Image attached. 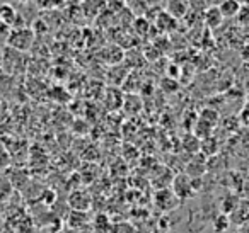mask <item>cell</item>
<instances>
[{"instance_id":"6da1fadb","label":"cell","mask_w":249,"mask_h":233,"mask_svg":"<svg viewBox=\"0 0 249 233\" xmlns=\"http://www.w3.org/2000/svg\"><path fill=\"white\" fill-rule=\"evenodd\" d=\"M154 199H156V206L159 209H162V211H171V209L178 208V204H179V198L171 189H159Z\"/></svg>"},{"instance_id":"7a4b0ae2","label":"cell","mask_w":249,"mask_h":233,"mask_svg":"<svg viewBox=\"0 0 249 233\" xmlns=\"http://www.w3.org/2000/svg\"><path fill=\"white\" fill-rule=\"evenodd\" d=\"M33 43V33L29 29H16L9 36V45L18 50H28Z\"/></svg>"},{"instance_id":"3957f363","label":"cell","mask_w":249,"mask_h":233,"mask_svg":"<svg viewBox=\"0 0 249 233\" xmlns=\"http://www.w3.org/2000/svg\"><path fill=\"white\" fill-rule=\"evenodd\" d=\"M69 204L73 211L87 213L90 209V196L86 191H73L69 198Z\"/></svg>"},{"instance_id":"277c9868","label":"cell","mask_w":249,"mask_h":233,"mask_svg":"<svg viewBox=\"0 0 249 233\" xmlns=\"http://www.w3.org/2000/svg\"><path fill=\"white\" fill-rule=\"evenodd\" d=\"M178 26V21L173 17V16H169L166 11L159 12V14L156 16V28L159 29V31L162 33H171L174 31Z\"/></svg>"},{"instance_id":"5b68a950","label":"cell","mask_w":249,"mask_h":233,"mask_svg":"<svg viewBox=\"0 0 249 233\" xmlns=\"http://www.w3.org/2000/svg\"><path fill=\"white\" fill-rule=\"evenodd\" d=\"M218 11H220L222 17H235L241 11V5L235 2V0H224L220 5H218Z\"/></svg>"},{"instance_id":"8992f818","label":"cell","mask_w":249,"mask_h":233,"mask_svg":"<svg viewBox=\"0 0 249 233\" xmlns=\"http://www.w3.org/2000/svg\"><path fill=\"white\" fill-rule=\"evenodd\" d=\"M167 14L173 16L174 19H179L186 14V2L184 0H171L169 4H167Z\"/></svg>"},{"instance_id":"52a82bcc","label":"cell","mask_w":249,"mask_h":233,"mask_svg":"<svg viewBox=\"0 0 249 233\" xmlns=\"http://www.w3.org/2000/svg\"><path fill=\"white\" fill-rule=\"evenodd\" d=\"M222 21H224V17H222L218 7H208V11L205 12V22H207L208 28H218L222 24Z\"/></svg>"},{"instance_id":"ba28073f","label":"cell","mask_w":249,"mask_h":233,"mask_svg":"<svg viewBox=\"0 0 249 233\" xmlns=\"http://www.w3.org/2000/svg\"><path fill=\"white\" fill-rule=\"evenodd\" d=\"M16 17H18V14H16V9L12 5H0V21L4 22L5 26H14Z\"/></svg>"},{"instance_id":"9c48e42d","label":"cell","mask_w":249,"mask_h":233,"mask_svg":"<svg viewBox=\"0 0 249 233\" xmlns=\"http://www.w3.org/2000/svg\"><path fill=\"white\" fill-rule=\"evenodd\" d=\"M133 29L139 36H145L150 31V21L145 16H139V17L133 21Z\"/></svg>"},{"instance_id":"30bf717a","label":"cell","mask_w":249,"mask_h":233,"mask_svg":"<svg viewBox=\"0 0 249 233\" xmlns=\"http://www.w3.org/2000/svg\"><path fill=\"white\" fill-rule=\"evenodd\" d=\"M229 226H231V219H229V216L225 215V213H220V215L215 216L213 219V228L217 233H224L229 230Z\"/></svg>"},{"instance_id":"8fae6325","label":"cell","mask_w":249,"mask_h":233,"mask_svg":"<svg viewBox=\"0 0 249 233\" xmlns=\"http://www.w3.org/2000/svg\"><path fill=\"white\" fill-rule=\"evenodd\" d=\"M94 225H96L97 232H103V233H107V230L111 228V221L107 218V215H101V213L94 219Z\"/></svg>"},{"instance_id":"7c38bea8","label":"cell","mask_w":249,"mask_h":233,"mask_svg":"<svg viewBox=\"0 0 249 233\" xmlns=\"http://www.w3.org/2000/svg\"><path fill=\"white\" fill-rule=\"evenodd\" d=\"M86 221H87V213H80V211H73L69 218V225L73 226V228H79Z\"/></svg>"},{"instance_id":"4fadbf2b","label":"cell","mask_w":249,"mask_h":233,"mask_svg":"<svg viewBox=\"0 0 249 233\" xmlns=\"http://www.w3.org/2000/svg\"><path fill=\"white\" fill-rule=\"evenodd\" d=\"M178 70H179V68H178L176 65H171L169 68H167V75H169L171 79H176V77H178Z\"/></svg>"},{"instance_id":"5bb4252c","label":"cell","mask_w":249,"mask_h":233,"mask_svg":"<svg viewBox=\"0 0 249 233\" xmlns=\"http://www.w3.org/2000/svg\"><path fill=\"white\" fill-rule=\"evenodd\" d=\"M222 2H224V0H207V4L210 5V7H218Z\"/></svg>"},{"instance_id":"9a60e30c","label":"cell","mask_w":249,"mask_h":233,"mask_svg":"<svg viewBox=\"0 0 249 233\" xmlns=\"http://www.w3.org/2000/svg\"><path fill=\"white\" fill-rule=\"evenodd\" d=\"M239 5H246V4H249V0H235Z\"/></svg>"}]
</instances>
